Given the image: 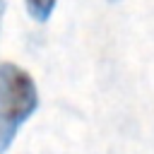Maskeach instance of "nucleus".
I'll return each instance as SVG.
<instances>
[{
    "instance_id": "f03ea898",
    "label": "nucleus",
    "mask_w": 154,
    "mask_h": 154,
    "mask_svg": "<svg viewBox=\"0 0 154 154\" xmlns=\"http://www.w3.org/2000/svg\"><path fill=\"white\" fill-rule=\"evenodd\" d=\"M55 2H58V0H24L29 17H31L34 22H38V24H43V22L51 19V14H53V10H55Z\"/></svg>"
},
{
    "instance_id": "7ed1b4c3",
    "label": "nucleus",
    "mask_w": 154,
    "mask_h": 154,
    "mask_svg": "<svg viewBox=\"0 0 154 154\" xmlns=\"http://www.w3.org/2000/svg\"><path fill=\"white\" fill-rule=\"evenodd\" d=\"M108 2H118V0H108Z\"/></svg>"
},
{
    "instance_id": "f257e3e1",
    "label": "nucleus",
    "mask_w": 154,
    "mask_h": 154,
    "mask_svg": "<svg viewBox=\"0 0 154 154\" xmlns=\"http://www.w3.org/2000/svg\"><path fill=\"white\" fill-rule=\"evenodd\" d=\"M38 106L34 77L14 63H0V154L10 149L17 130Z\"/></svg>"
}]
</instances>
